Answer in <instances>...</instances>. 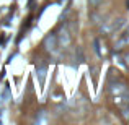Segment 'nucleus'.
Returning a JSON list of instances; mask_svg holds the SVG:
<instances>
[{"label": "nucleus", "mask_w": 129, "mask_h": 125, "mask_svg": "<svg viewBox=\"0 0 129 125\" xmlns=\"http://www.w3.org/2000/svg\"><path fill=\"white\" fill-rule=\"evenodd\" d=\"M44 72H46V65H41V68H39V76H41V80L44 78Z\"/></svg>", "instance_id": "nucleus-3"}, {"label": "nucleus", "mask_w": 129, "mask_h": 125, "mask_svg": "<svg viewBox=\"0 0 129 125\" xmlns=\"http://www.w3.org/2000/svg\"><path fill=\"white\" fill-rule=\"evenodd\" d=\"M127 7H129V2H127Z\"/></svg>", "instance_id": "nucleus-5"}, {"label": "nucleus", "mask_w": 129, "mask_h": 125, "mask_svg": "<svg viewBox=\"0 0 129 125\" xmlns=\"http://www.w3.org/2000/svg\"><path fill=\"white\" fill-rule=\"evenodd\" d=\"M70 41H72V39H70L69 31H67L66 28H62L59 31V34H57V42L60 44V47H64V49H66V47L70 46Z\"/></svg>", "instance_id": "nucleus-1"}, {"label": "nucleus", "mask_w": 129, "mask_h": 125, "mask_svg": "<svg viewBox=\"0 0 129 125\" xmlns=\"http://www.w3.org/2000/svg\"><path fill=\"white\" fill-rule=\"evenodd\" d=\"M56 46H57V36L56 34L46 36V39H44V47H46V50H49L51 54H54L56 52Z\"/></svg>", "instance_id": "nucleus-2"}, {"label": "nucleus", "mask_w": 129, "mask_h": 125, "mask_svg": "<svg viewBox=\"0 0 129 125\" xmlns=\"http://www.w3.org/2000/svg\"><path fill=\"white\" fill-rule=\"evenodd\" d=\"M88 2H90V5H91V7H98L101 0H88Z\"/></svg>", "instance_id": "nucleus-4"}]
</instances>
